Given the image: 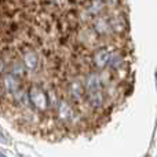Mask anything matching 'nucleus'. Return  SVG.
Here are the masks:
<instances>
[{
  "instance_id": "423d86ee",
  "label": "nucleus",
  "mask_w": 157,
  "mask_h": 157,
  "mask_svg": "<svg viewBox=\"0 0 157 157\" xmlns=\"http://www.w3.org/2000/svg\"><path fill=\"white\" fill-rule=\"evenodd\" d=\"M2 134H0V142H2V144H7V142H8V139H6V138H2Z\"/></svg>"
},
{
  "instance_id": "39448f33",
  "label": "nucleus",
  "mask_w": 157,
  "mask_h": 157,
  "mask_svg": "<svg viewBox=\"0 0 157 157\" xmlns=\"http://www.w3.org/2000/svg\"><path fill=\"white\" fill-rule=\"evenodd\" d=\"M3 71H4V62L0 59V73H3Z\"/></svg>"
},
{
  "instance_id": "f03ea898",
  "label": "nucleus",
  "mask_w": 157,
  "mask_h": 157,
  "mask_svg": "<svg viewBox=\"0 0 157 157\" xmlns=\"http://www.w3.org/2000/svg\"><path fill=\"white\" fill-rule=\"evenodd\" d=\"M110 55H112V48H109V47H98L91 54V57L88 58L91 69L92 71H97V72L108 69L109 61H110Z\"/></svg>"
},
{
  "instance_id": "7ed1b4c3",
  "label": "nucleus",
  "mask_w": 157,
  "mask_h": 157,
  "mask_svg": "<svg viewBox=\"0 0 157 157\" xmlns=\"http://www.w3.org/2000/svg\"><path fill=\"white\" fill-rule=\"evenodd\" d=\"M22 62H24L25 68L29 71H36L39 66V55L35 50H26L22 57Z\"/></svg>"
},
{
  "instance_id": "20e7f679",
  "label": "nucleus",
  "mask_w": 157,
  "mask_h": 157,
  "mask_svg": "<svg viewBox=\"0 0 157 157\" xmlns=\"http://www.w3.org/2000/svg\"><path fill=\"white\" fill-rule=\"evenodd\" d=\"M3 84H4V88L7 90L8 92L14 94L17 92L19 88H21V81H19V77L14 73H7L3 77Z\"/></svg>"
},
{
  "instance_id": "0eeeda50",
  "label": "nucleus",
  "mask_w": 157,
  "mask_h": 157,
  "mask_svg": "<svg viewBox=\"0 0 157 157\" xmlns=\"http://www.w3.org/2000/svg\"><path fill=\"white\" fill-rule=\"evenodd\" d=\"M156 80H157V72H156Z\"/></svg>"
},
{
  "instance_id": "f257e3e1",
  "label": "nucleus",
  "mask_w": 157,
  "mask_h": 157,
  "mask_svg": "<svg viewBox=\"0 0 157 157\" xmlns=\"http://www.w3.org/2000/svg\"><path fill=\"white\" fill-rule=\"evenodd\" d=\"M28 101L32 103V106L37 110H47L51 109L50 105L48 92H46L40 86H32L28 91Z\"/></svg>"
}]
</instances>
